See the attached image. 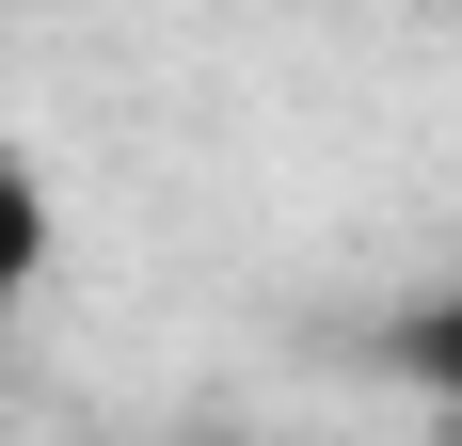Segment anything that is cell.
Masks as SVG:
<instances>
[{
  "mask_svg": "<svg viewBox=\"0 0 462 446\" xmlns=\"http://www.w3.org/2000/svg\"><path fill=\"white\" fill-rule=\"evenodd\" d=\"M48 256H64V191H48L32 160H16V144H0V319H16V303L48 287Z\"/></svg>",
  "mask_w": 462,
  "mask_h": 446,
  "instance_id": "obj_1",
  "label": "cell"
},
{
  "mask_svg": "<svg viewBox=\"0 0 462 446\" xmlns=\"http://www.w3.org/2000/svg\"><path fill=\"white\" fill-rule=\"evenodd\" d=\"M383 367H399L430 414H462V271L430 287V303H399V319H383Z\"/></svg>",
  "mask_w": 462,
  "mask_h": 446,
  "instance_id": "obj_2",
  "label": "cell"
}]
</instances>
